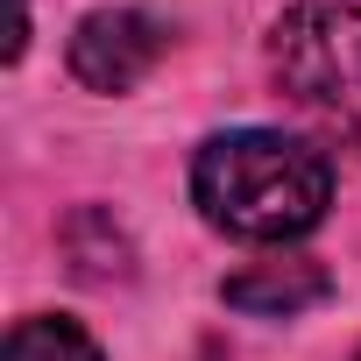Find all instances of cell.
Wrapping results in <instances>:
<instances>
[{"label": "cell", "instance_id": "cell-1", "mask_svg": "<svg viewBox=\"0 0 361 361\" xmlns=\"http://www.w3.org/2000/svg\"><path fill=\"white\" fill-rule=\"evenodd\" d=\"M192 199L199 213L234 241H298L326 220L333 170L312 142L276 128H234L213 135L192 163Z\"/></svg>", "mask_w": 361, "mask_h": 361}, {"label": "cell", "instance_id": "cell-2", "mask_svg": "<svg viewBox=\"0 0 361 361\" xmlns=\"http://www.w3.org/2000/svg\"><path fill=\"white\" fill-rule=\"evenodd\" d=\"M276 92L333 142L361 149V8L354 0H305L269 29Z\"/></svg>", "mask_w": 361, "mask_h": 361}, {"label": "cell", "instance_id": "cell-3", "mask_svg": "<svg viewBox=\"0 0 361 361\" xmlns=\"http://www.w3.org/2000/svg\"><path fill=\"white\" fill-rule=\"evenodd\" d=\"M170 50V29L142 8H99L71 29V78L85 92H135Z\"/></svg>", "mask_w": 361, "mask_h": 361}, {"label": "cell", "instance_id": "cell-4", "mask_svg": "<svg viewBox=\"0 0 361 361\" xmlns=\"http://www.w3.org/2000/svg\"><path fill=\"white\" fill-rule=\"evenodd\" d=\"M326 290H333V276L319 262H305V255H269V262H255V269H241V276L220 283V298L234 312H255V319H298Z\"/></svg>", "mask_w": 361, "mask_h": 361}, {"label": "cell", "instance_id": "cell-5", "mask_svg": "<svg viewBox=\"0 0 361 361\" xmlns=\"http://www.w3.org/2000/svg\"><path fill=\"white\" fill-rule=\"evenodd\" d=\"M8 361H99V347L71 319H22L8 333Z\"/></svg>", "mask_w": 361, "mask_h": 361}]
</instances>
